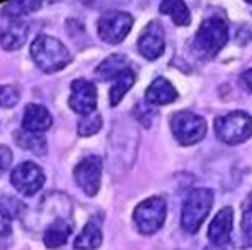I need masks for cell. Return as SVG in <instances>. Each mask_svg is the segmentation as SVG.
<instances>
[{"instance_id":"cell-1","label":"cell","mask_w":252,"mask_h":250,"mask_svg":"<svg viewBox=\"0 0 252 250\" xmlns=\"http://www.w3.org/2000/svg\"><path fill=\"white\" fill-rule=\"evenodd\" d=\"M30 54L37 68L47 74L58 73L71 62L68 48L59 39L48 34H40L32 40Z\"/></svg>"},{"instance_id":"cell-2","label":"cell","mask_w":252,"mask_h":250,"mask_svg":"<svg viewBox=\"0 0 252 250\" xmlns=\"http://www.w3.org/2000/svg\"><path fill=\"white\" fill-rule=\"evenodd\" d=\"M229 39L226 20L220 16H211L203 20L192 40V51L203 59H212L220 53Z\"/></svg>"},{"instance_id":"cell-3","label":"cell","mask_w":252,"mask_h":250,"mask_svg":"<svg viewBox=\"0 0 252 250\" xmlns=\"http://www.w3.org/2000/svg\"><path fill=\"white\" fill-rule=\"evenodd\" d=\"M214 193L209 189H195L184 201L181 212V227L189 233H196L211 213Z\"/></svg>"},{"instance_id":"cell-4","label":"cell","mask_w":252,"mask_h":250,"mask_svg":"<svg viewBox=\"0 0 252 250\" xmlns=\"http://www.w3.org/2000/svg\"><path fill=\"white\" fill-rule=\"evenodd\" d=\"M215 133L227 145L243 144L252 136V117L246 111H232L217 117Z\"/></svg>"},{"instance_id":"cell-5","label":"cell","mask_w":252,"mask_h":250,"mask_svg":"<svg viewBox=\"0 0 252 250\" xmlns=\"http://www.w3.org/2000/svg\"><path fill=\"white\" fill-rule=\"evenodd\" d=\"M170 128L173 138L181 145H193L198 144L207 135V122L206 119L192 111H178L175 113Z\"/></svg>"},{"instance_id":"cell-6","label":"cell","mask_w":252,"mask_h":250,"mask_svg":"<svg viewBox=\"0 0 252 250\" xmlns=\"http://www.w3.org/2000/svg\"><path fill=\"white\" fill-rule=\"evenodd\" d=\"M166 201L159 196H152L136 205L133 212V221L136 229L142 235H153L162 227L164 221H166Z\"/></svg>"},{"instance_id":"cell-7","label":"cell","mask_w":252,"mask_h":250,"mask_svg":"<svg viewBox=\"0 0 252 250\" xmlns=\"http://www.w3.org/2000/svg\"><path fill=\"white\" fill-rule=\"evenodd\" d=\"M133 27V17L126 11L108 9L97 20V36L105 43H121Z\"/></svg>"},{"instance_id":"cell-8","label":"cell","mask_w":252,"mask_h":250,"mask_svg":"<svg viewBox=\"0 0 252 250\" xmlns=\"http://www.w3.org/2000/svg\"><path fill=\"white\" fill-rule=\"evenodd\" d=\"M11 184L13 187L22 193L24 196H32L36 194L45 184V175L43 170L34 164V162H22L13 171H11Z\"/></svg>"},{"instance_id":"cell-9","label":"cell","mask_w":252,"mask_h":250,"mask_svg":"<svg viewBox=\"0 0 252 250\" xmlns=\"http://www.w3.org/2000/svg\"><path fill=\"white\" fill-rule=\"evenodd\" d=\"M102 161L99 156H85L74 168V181L87 196H94L101 187Z\"/></svg>"},{"instance_id":"cell-10","label":"cell","mask_w":252,"mask_h":250,"mask_svg":"<svg viewBox=\"0 0 252 250\" xmlns=\"http://www.w3.org/2000/svg\"><path fill=\"white\" fill-rule=\"evenodd\" d=\"M71 94L68 99L70 108L81 116H87L96 111L97 90L96 85L87 79H76L71 82Z\"/></svg>"},{"instance_id":"cell-11","label":"cell","mask_w":252,"mask_h":250,"mask_svg":"<svg viewBox=\"0 0 252 250\" xmlns=\"http://www.w3.org/2000/svg\"><path fill=\"white\" fill-rule=\"evenodd\" d=\"M164 48H166L164 28L161 25V22L152 20L141 32V36L138 39V50L142 57L153 62L162 56Z\"/></svg>"},{"instance_id":"cell-12","label":"cell","mask_w":252,"mask_h":250,"mask_svg":"<svg viewBox=\"0 0 252 250\" xmlns=\"http://www.w3.org/2000/svg\"><path fill=\"white\" fill-rule=\"evenodd\" d=\"M232 224H234V210L231 207H223L218 212L207 229V238L214 246L224 247L231 243L232 235Z\"/></svg>"},{"instance_id":"cell-13","label":"cell","mask_w":252,"mask_h":250,"mask_svg":"<svg viewBox=\"0 0 252 250\" xmlns=\"http://www.w3.org/2000/svg\"><path fill=\"white\" fill-rule=\"evenodd\" d=\"M28 22L22 19H8V24L0 31V47L5 51H17L28 39Z\"/></svg>"},{"instance_id":"cell-14","label":"cell","mask_w":252,"mask_h":250,"mask_svg":"<svg viewBox=\"0 0 252 250\" xmlns=\"http://www.w3.org/2000/svg\"><path fill=\"white\" fill-rule=\"evenodd\" d=\"M53 125V116L47 107L39 104H28L22 117V128L31 133H43Z\"/></svg>"},{"instance_id":"cell-15","label":"cell","mask_w":252,"mask_h":250,"mask_svg":"<svg viewBox=\"0 0 252 250\" xmlns=\"http://www.w3.org/2000/svg\"><path fill=\"white\" fill-rule=\"evenodd\" d=\"M177 99L178 91L166 78H157L146 90V102L150 105H169Z\"/></svg>"},{"instance_id":"cell-16","label":"cell","mask_w":252,"mask_h":250,"mask_svg":"<svg viewBox=\"0 0 252 250\" xmlns=\"http://www.w3.org/2000/svg\"><path fill=\"white\" fill-rule=\"evenodd\" d=\"M71 232H73V225L68 220L56 218L53 222H50L45 229V233H43V244L48 249H59L67 244Z\"/></svg>"},{"instance_id":"cell-17","label":"cell","mask_w":252,"mask_h":250,"mask_svg":"<svg viewBox=\"0 0 252 250\" xmlns=\"http://www.w3.org/2000/svg\"><path fill=\"white\" fill-rule=\"evenodd\" d=\"M127 68H130V63L124 54H112V56H108L97 65L94 70V76L97 78V81L107 82L113 81L116 76H119Z\"/></svg>"},{"instance_id":"cell-18","label":"cell","mask_w":252,"mask_h":250,"mask_svg":"<svg viewBox=\"0 0 252 250\" xmlns=\"http://www.w3.org/2000/svg\"><path fill=\"white\" fill-rule=\"evenodd\" d=\"M102 244V232L96 221H89L74 240L76 250H96Z\"/></svg>"},{"instance_id":"cell-19","label":"cell","mask_w":252,"mask_h":250,"mask_svg":"<svg viewBox=\"0 0 252 250\" xmlns=\"http://www.w3.org/2000/svg\"><path fill=\"white\" fill-rule=\"evenodd\" d=\"M159 11L162 14L169 16L177 27H188L190 25V11L183 0H162L159 5Z\"/></svg>"},{"instance_id":"cell-20","label":"cell","mask_w":252,"mask_h":250,"mask_svg":"<svg viewBox=\"0 0 252 250\" xmlns=\"http://www.w3.org/2000/svg\"><path fill=\"white\" fill-rule=\"evenodd\" d=\"M135 71L131 68H127L124 70L119 76L113 79V85L110 88V96H108V99H110V105L112 107H116L118 104H121V101L124 99V96L127 94V91H130V88L133 86L135 83Z\"/></svg>"},{"instance_id":"cell-21","label":"cell","mask_w":252,"mask_h":250,"mask_svg":"<svg viewBox=\"0 0 252 250\" xmlns=\"http://www.w3.org/2000/svg\"><path fill=\"white\" fill-rule=\"evenodd\" d=\"M42 6V0H9L2 8V14L8 19H24L36 13Z\"/></svg>"},{"instance_id":"cell-22","label":"cell","mask_w":252,"mask_h":250,"mask_svg":"<svg viewBox=\"0 0 252 250\" xmlns=\"http://www.w3.org/2000/svg\"><path fill=\"white\" fill-rule=\"evenodd\" d=\"M14 139H16V144L20 148L30 150V151H32V153H36L39 156L47 153V142H45V139H43L37 133H31V132H27V130L22 128V130H19V132H16Z\"/></svg>"},{"instance_id":"cell-23","label":"cell","mask_w":252,"mask_h":250,"mask_svg":"<svg viewBox=\"0 0 252 250\" xmlns=\"http://www.w3.org/2000/svg\"><path fill=\"white\" fill-rule=\"evenodd\" d=\"M101 128H102V117L97 113L82 116L78 122V133L79 136H84V138L96 135Z\"/></svg>"},{"instance_id":"cell-24","label":"cell","mask_w":252,"mask_h":250,"mask_svg":"<svg viewBox=\"0 0 252 250\" xmlns=\"http://www.w3.org/2000/svg\"><path fill=\"white\" fill-rule=\"evenodd\" d=\"M20 101V90L14 85H0V108H13Z\"/></svg>"},{"instance_id":"cell-25","label":"cell","mask_w":252,"mask_h":250,"mask_svg":"<svg viewBox=\"0 0 252 250\" xmlns=\"http://www.w3.org/2000/svg\"><path fill=\"white\" fill-rule=\"evenodd\" d=\"M22 209H24V205H22L16 198L0 196V212L6 215L9 220H13L17 215H20Z\"/></svg>"},{"instance_id":"cell-26","label":"cell","mask_w":252,"mask_h":250,"mask_svg":"<svg viewBox=\"0 0 252 250\" xmlns=\"http://www.w3.org/2000/svg\"><path fill=\"white\" fill-rule=\"evenodd\" d=\"M13 235V227H11V220L6 215L0 212V250H6Z\"/></svg>"},{"instance_id":"cell-27","label":"cell","mask_w":252,"mask_h":250,"mask_svg":"<svg viewBox=\"0 0 252 250\" xmlns=\"http://www.w3.org/2000/svg\"><path fill=\"white\" fill-rule=\"evenodd\" d=\"M242 232L245 236V246L252 247V207H245V205L242 218Z\"/></svg>"},{"instance_id":"cell-28","label":"cell","mask_w":252,"mask_h":250,"mask_svg":"<svg viewBox=\"0 0 252 250\" xmlns=\"http://www.w3.org/2000/svg\"><path fill=\"white\" fill-rule=\"evenodd\" d=\"M11 162H13V153L6 145H0V176L9 168Z\"/></svg>"},{"instance_id":"cell-29","label":"cell","mask_w":252,"mask_h":250,"mask_svg":"<svg viewBox=\"0 0 252 250\" xmlns=\"http://www.w3.org/2000/svg\"><path fill=\"white\" fill-rule=\"evenodd\" d=\"M87 5L96 6V8H112V6H121L128 3L130 0H82Z\"/></svg>"},{"instance_id":"cell-30","label":"cell","mask_w":252,"mask_h":250,"mask_svg":"<svg viewBox=\"0 0 252 250\" xmlns=\"http://www.w3.org/2000/svg\"><path fill=\"white\" fill-rule=\"evenodd\" d=\"M242 82H243V85L246 86V88L252 93V68L242 74Z\"/></svg>"},{"instance_id":"cell-31","label":"cell","mask_w":252,"mask_h":250,"mask_svg":"<svg viewBox=\"0 0 252 250\" xmlns=\"http://www.w3.org/2000/svg\"><path fill=\"white\" fill-rule=\"evenodd\" d=\"M245 207H252V192L249 193V196H248V199L245 202Z\"/></svg>"},{"instance_id":"cell-32","label":"cell","mask_w":252,"mask_h":250,"mask_svg":"<svg viewBox=\"0 0 252 250\" xmlns=\"http://www.w3.org/2000/svg\"><path fill=\"white\" fill-rule=\"evenodd\" d=\"M206 250H223V247H218V246H214V244H212V247L206 249Z\"/></svg>"},{"instance_id":"cell-33","label":"cell","mask_w":252,"mask_h":250,"mask_svg":"<svg viewBox=\"0 0 252 250\" xmlns=\"http://www.w3.org/2000/svg\"><path fill=\"white\" fill-rule=\"evenodd\" d=\"M51 3H56V2H62V0H50Z\"/></svg>"},{"instance_id":"cell-34","label":"cell","mask_w":252,"mask_h":250,"mask_svg":"<svg viewBox=\"0 0 252 250\" xmlns=\"http://www.w3.org/2000/svg\"><path fill=\"white\" fill-rule=\"evenodd\" d=\"M245 2H248V3H251V5H252V0H245Z\"/></svg>"}]
</instances>
